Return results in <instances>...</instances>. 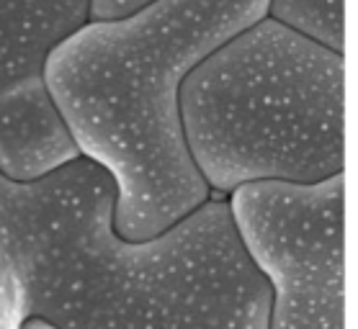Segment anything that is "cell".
Here are the masks:
<instances>
[{"label":"cell","instance_id":"cell-1","mask_svg":"<svg viewBox=\"0 0 358 329\" xmlns=\"http://www.w3.org/2000/svg\"><path fill=\"white\" fill-rule=\"evenodd\" d=\"M116 183L88 157L36 180L0 173V247L24 316L57 329H268L271 288L224 198L147 240L114 229Z\"/></svg>","mask_w":358,"mask_h":329},{"label":"cell","instance_id":"cell-2","mask_svg":"<svg viewBox=\"0 0 358 329\" xmlns=\"http://www.w3.org/2000/svg\"><path fill=\"white\" fill-rule=\"evenodd\" d=\"M266 8L268 0H150L90 18L47 54L44 82L78 152L114 177L119 237H155L212 196L183 137L180 82Z\"/></svg>","mask_w":358,"mask_h":329},{"label":"cell","instance_id":"cell-3","mask_svg":"<svg viewBox=\"0 0 358 329\" xmlns=\"http://www.w3.org/2000/svg\"><path fill=\"white\" fill-rule=\"evenodd\" d=\"M180 126L209 191L345 170V54L263 16L183 78Z\"/></svg>","mask_w":358,"mask_h":329},{"label":"cell","instance_id":"cell-4","mask_svg":"<svg viewBox=\"0 0 358 329\" xmlns=\"http://www.w3.org/2000/svg\"><path fill=\"white\" fill-rule=\"evenodd\" d=\"M227 206L271 288L268 329H345V170L317 183H243Z\"/></svg>","mask_w":358,"mask_h":329},{"label":"cell","instance_id":"cell-5","mask_svg":"<svg viewBox=\"0 0 358 329\" xmlns=\"http://www.w3.org/2000/svg\"><path fill=\"white\" fill-rule=\"evenodd\" d=\"M90 0H0V173L34 180L78 157L44 59L88 21Z\"/></svg>","mask_w":358,"mask_h":329},{"label":"cell","instance_id":"cell-6","mask_svg":"<svg viewBox=\"0 0 358 329\" xmlns=\"http://www.w3.org/2000/svg\"><path fill=\"white\" fill-rule=\"evenodd\" d=\"M266 16L345 54V0H268Z\"/></svg>","mask_w":358,"mask_h":329},{"label":"cell","instance_id":"cell-7","mask_svg":"<svg viewBox=\"0 0 358 329\" xmlns=\"http://www.w3.org/2000/svg\"><path fill=\"white\" fill-rule=\"evenodd\" d=\"M24 316V291L8 255L0 247V329H21Z\"/></svg>","mask_w":358,"mask_h":329},{"label":"cell","instance_id":"cell-8","mask_svg":"<svg viewBox=\"0 0 358 329\" xmlns=\"http://www.w3.org/2000/svg\"><path fill=\"white\" fill-rule=\"evenodd\" d=\"M150 0H90L88 18H119L142 8Z\"/></svg>","mask_w":358,"mask_h":329},{"label":"cell","instance_id":"cell-9","mask_svg":"<svg viewBox=\"0 0 358 329\" xmlns=\"http://www.w3.org/2000/svg\"><path fill=\"white\" fill-rule=\"evenodd\" d=\"M21 329H57V327H52L49 321L39 319V316H29V319L21 324Z\"/></svg>","mask_w":358,"mask_h":329}]
</instances>
